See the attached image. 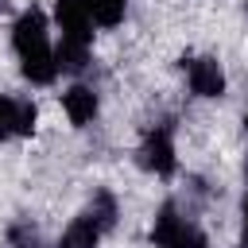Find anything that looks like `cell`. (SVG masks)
Returning <instances> with one entry per match:
<instances>
[{
    "label": "cell",
    "mask_w": 248,
    "mask_h": 248,
    "mask_svg": "<svg viewBox=\"0 0 248 248\" xmlns=\"http://www.w3.org/2000/svg\"><path fill=\"white\" fill-rule=\"evenodd\" d=\"M12 50L19 58V74L31 85H54L58 81V54L50 43V16L39 4H27L12 23Z\"/></svg>",
    "instance_id": "6da1fadb"
},
{
    "label": "cell",
    "mask_w": 248,
    "mask_h": 248,
    "mask_svg": "<svg viewBox=\"0 0 248 248\" xmlns=\"http://www.w3.org/2000/svg\"><path fill=\"white\" fill-rule=\"evenodd\" d=\"M54 27H58V70L81 74L93 58V16L85 0H54Z\"/></svg>",
    "instance_id": "7a4b0ae2"
},
{
    "label": "cell",
    "mask_w": 248,
    "mask_h": 248,
    "mask_svg": "<svg viewBox=\"0 0 248 248\" xmlns=\"http://www.w3.org/2000/svg\"><path fill=\"white\" fill-rule=\"evenodd\" d=\"M151 244L155 248H209V236L198 221H190L178 202H163L151 221Z\"/></svg>",
    "instance_id": "3957f363"
},
{
    "label": "cell",
    "mask_w": 248,
    "mask_h": 248,
    "mask_svg": "<svg viewBox=\"0 0 248 248\" xmlns=\"http://www.w3.org/2000/svg\"><path fill=\"white\" fill-rule=\"evenodd\" d=\"M136 163L155 178H170L178 170V147H174V124L170 120H159L143 132V140L136 147Z\"/></svg>",
    "instance_id": "277c9868"
},
{
    "label": "cell",
    "mask_w": 248,
    "mask_h": 248,
    "mask_svg": "<svg viewBox=\"0 0 248 248\" xmlns=\"http://www.w3.org/2000/svg\"><path fill=\"white\" fill-rule=\"evenodd\" d=\"M186 70V85L194 97L202 101H221L225 89H229V78H225V66L213 58V54H198V58H186L182 62Z\"/></svg>",
    "instance_id": "5b68a950"
},
{
    "label": "cell",
    "mask_w": 248,
    "mask_h": 248,
    "mask_svg": "<svg viewBox=\"0 0 248 248\" xmlns=\"http://www.w3.org/2000/svg\"><path fill=\"white\" fill-rule=\"evenodd\" d=\"M35 124H39V108H35V101H23V97H12V93H0V143L31 136Z\"/></svg>",
    "instance_id": "8992f818"
},
{
    "label": "cell",
    "mask_w": 248,
    "mask_h": 248,
    "mask_svg": "<svg viewBox=\"0 0 248 248\" xmlns=\"http://www.w3.org/2000/svg\"><path fill=\"white\" fill-rule=\"evenodd\" d=\"M62 112H66V120H70L74 128H89V124L97 120V112H101L97 89L85 85V81H74V85L62 93Z\"/></svg>",
    "instance_id": "52a82bcc"
},
{
    "label": "cell",
    "mask_w": 248,
    "mask_h": 248,
    "mask_svg": "<svg viewBox=\"0 0 248 248\" xmlns=\"http://www.w3.org/2000/svg\"><path fill=\"white\" fill-rule=\"evenodd\" d=\"M105 232H108V229H105V225L89 213V205H85V209H81V213L62 229V236H58V244H54V248H97Z\"/></svg>",
    "instance_id": "ba28073f"
},
{
    "label": "cell",
    "mask_w": 248,
    "mask_h": 248,
    "mask_svg": "<svg viewBox=\"0 0 248 248\" xmlns=\"http://www.w3.org/2000/svg\"><path fill=\"white\" fill-rule=\"evenodd\" d=\"M97 27H120L128 16V0H85Z\"/></svg>",
    "instance_id": "9c48e42d"
},
{
    "label": "cell",
    "mask_w": 248,
    "mask_h": 248,
    "mask_svg": "<svg viewBox=\"0 0 248 248\" xmlns=\"http://www.w3.org/2000/svg\"><path fill=\"white\" fill-rule=\"evenodd\" d=\"M89 213H93L105 229H112L116 217H120V202H116V194H112V190H93V198H89Z\"/></svg>",
    "instance_id": "30bf717a"
},
{
    "label": "cell",
    "mask_w": 248,
    "mask_h": 248,
    "mask_svg": "<svg viewBox=\"0 0 248 248\" xmlns=\"http://www.w3.org/2000/svg\"><path fill=\"white\" fill-rule=\"evenodd\" d=\"M4 236H8V248H43V236L31 221H12Z\"/></svg>",
    "instance_id": "8fae6325"
},
{
    "label": "cell",
    "mask_w": 248,
    "mask_h": 248,
    "mask_svg": "<svg viewBox=\"0 0 248 248\" xmlns=\"http://www.w3.org/2000/svg\"><path fill=\"white\" fill-rule=\"evenodd\" d=\"M240 248H248V190H244V202H240Z\"/></svg>",
    "instance_id": "7c38bea8"
},
{
    "label": "cell",
    "mask_w": 248,
    "mask_h": 248,
    "mask_svg": "<svg viewBox=\"0 0 248 248\" xmlns=\"http://www.w3.org/2000/svg\"><path fill=\"white\" fill-rule=\"evenodd\" d=\"M244 128H248V105H244Z\"/></svg>",
    "instance_id": "4fadbf2b"
},
{
    "label": "cell",
    "mask_w": 248,
    "mask_h": 248,
    "mask_svg": "<svg viewBox=\"0 0 248 248\" xmlns=\"http://www.w3.org/2000/svg\"><path fill=\"white\" fill-rule=\"evenodd\" d=\"M244 16H248V4H244Z\"/></svg>",
    "instance_id": "5bb4252c"
}]
</instances>
